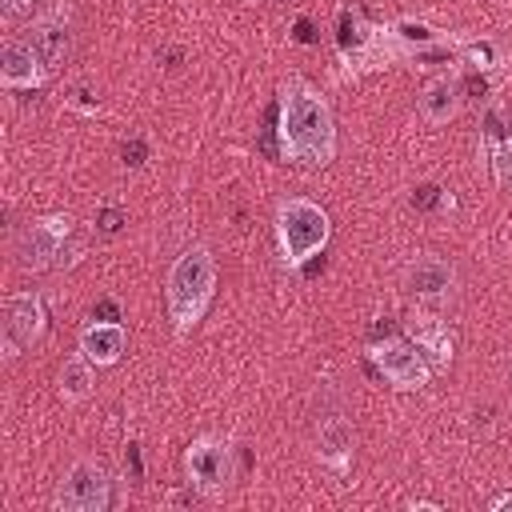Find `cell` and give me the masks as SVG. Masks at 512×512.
I'll return each instance as SVG.
<instances>
[{
  "instance_id": "26",
  "label": "cell",
  "mask_w": 512,
  "mask_h": 512,
  "mask_svg": "<svg viewBox=\"0 0 512 512\" xmlns=\"http://www.w3.org/2000/svg\"><path fill=\"white\" fill-rule=\"evenodd\" d=\"M408 508H412V512H416V508H424V512H444V504H436V500H412Z\"/></svg>"
},
{
  "instance_id": "2",
  "label": "cell",
  "mask_w": 512,
  "mask_h": 512,
  "mask_svg": "<svg viewBox=\"0 0 512 512\" xmlns=\"http://www.w3.org/2000/svg\"><path fill=\"white\" fill-rule=\"evenodd\" d=\"M216 300V260L204 244H188L164 276V308L172 320V332L184 340L204 320V312Z\"/></svg>"
},
{
  "instance_id": "20",
  "label": "cell",
  "mask_w": 512,
  "mask_h": 512,
  "mask_svg": "<svg viewBox=\"0 0 512 512\" xmlns=\"http://www.w3.org/2000/svg\"><path fill=\"white\" fill-rule=\"evenodd\" d=\"M412 204H416V208H436V204H440V208H452V196L440 192L436 184H420V188L412 192Z\"/></svg>"
},
{
  "instance_id": "19",
  "label": "cell",
  "mask_w": 512,
  "mask_h": 512,
  "mask_svg": "<svg viewBox=\"0 0 512 512\" xmlns=\"http://www.w3.org/2000/svg\"><path fill=\"white\" fill-rule=\"evenodd\" d=\"M124 220H128V212H124L120 204H112V200H104L100 212H96V228H100L104 236H116V232L124 228Z\"/></svg>"
},
{
  "instance_id": "5",
  "label": "cell",
  "mask_w": 512,
  "mask_h": 512,
  "mask_svg": "<svg viewBox=\"0 0 512 512\" xmlns=\"http://www.w3.org/2000/svg\"><path fill=\"white\" fill-rule=\"evenodd\" d=\"M336 44H340V64L348 72H372V68H388L404 60L392 36V24H372L360 8H340Z\"/></svg>"
},
{
  "instance_id": "18",
  "label": "cell",
  "mask_w": 512,
  "mask_h": 512,
  "mask_svg": "<svg viewBox=\"0 0 512 512\" xmlns=\"http://www.w3.org/2000/svg\"><path fill=\"white\" fill-rule=\"evenodd\" d=\"M92 368H96V364H92L84 352H72V356L60 364V372H56V392H60L64 404H84V400L92 396V388H96Z\"/></svg>"
},
{
  "instance_id": "23",
  "label": "cell",
  "mask_w": 512,
  "mask_h": 512,
  "mask_svg": "<svg viewBox=\"0 0 512 512\" xmlns=\"http://www.w3.org/2000/svg\"><path fill=\"white\" fill-rule=\"evenodd\" d=\"M92 316H96V320H120V304H116V300H100V304L92 308Z\"/></svg>"
},
{
  "instance_id": "1",
  "label": "cell",
  "mask_w": 512,
  "mask_h": 512,
  "mask_svg": "<svg viewBox=\"0 0 512 512\" xmlns=\"http://www.w3.org/2000/svg\"><path fill=\"white\" fill-rule=\"evenodd\" d=\"M276 148L292 168H328L336 160V112L328 96L300 72L280 80L276 92Z\"/></svg>"
},
{
  "instance_id": "21",
  "label": "cell",
  "mask_w": 512,
  "mask_h": 512,
  "mask_svg": "<svg viewBox=\"0 0 512 512\" xmlns=\"http://www.w3.org/2000/svg\"><path fill=\"white\" fill-rule=\"evenodd\" d=\"M120 156H124L128 168H144V160H148V144H144L140 136H132V140L120 144Z\"/></svg>"
},
{
  "instance_id": "25",
  "label": "cell",
  "mask_w": 512,
  "mask_h": 512,
  "mask_svg": "<svg viewBox=\"0 0 512 512\" xmlns=\"http://www.w3.org/2000/svg\"><path fill=\"white\" fill-rule=\"evenodd\" d=\"M32 4H36V0H4V12H8V16H16V12H28Z\"/></svg>"
},
{
  "instance_id": "11",
  "label": "cell",
  "mask_w": 512,
  "mask_h": 512,
  "mask_svg": "<svg viewBox=\"0 0 512 512\" xmlns=\"http://www.w3.org/2000/svg\"><path fill=\"white\" fill-rule=\"evenodd\" d=\"M404 336L432 360V368H452V352H456V340H452V328L444 316L428 312V308H408L404 320H400Z\"/></svg>"
},
{
  "instance_id": "8",
  "label": "cell",
  "mask_w": 512,
  "mask_h": 512,
  "mask_svg": "<svg viewBox=\"0 0 512 512\" xmlns=\"http://www.w3.org/2000/svg\"><path fill=\"white\" fill-rule=\"evenodd\" d=\"M368 360L372 368L396 388V392H420L432 380V360L408 340V336H384L368 344Z\"/></svg>"
},
{
  "instance_id": "16",
  "label": "cell",
  "mask_w": 512,
  "mask_h": 512,
  "mask_svg": "<svg viewBox=\"0 0 512 512\" xmlns=\"http://www.w3.org/2000/svg\"><path fill=\"white\" fill-rule=\"evenodd\" d=\"M480 152L492 164V180L504 184L512 176V128L504 124V112L496 100L484 108V120H480Z\"/></svg>"
},
{
  "instance_id": "9",
  "label": "cell",
  "mask_w": 512,
  "mask_h": 512,
  "mask_svg": "<svg viewBox=\"0 0 512 512\" xmlns=\"http://www.w3.org/2000/svg\"><path fill=\"white\" fill-rule=\"evenodd\" d=\"M44 328H48V312H44L40 292L24 288V292L4 296V360H16V352L36 344Z\"/></svg>"
},
{
  "instance_id": "12",
  "label": "cell",
  "mask_w": 512,
  "mask_h": 512,
  "mask_svg": "<svg viewBox=\"0 0 512 512\" xmlns=\"http://www.w3.org/2000/svg\"><path fill=\"white\" fill-rule=\"evenodd\" d=\"M316 460L336 472V476H348L352 472V460H356V428L348 420V412H324L316 420Z\"/></svg>"
},
{
  "instance_id": "22",
  "label": "cell",
  "mask_w": 512,
  "mask_h": 512,
  "mask_svg": "<svg viewBox=\"0 0 512 512\" xmlns=\"http://www.w3.org/2000/svg\"><path fill=\"white\" fill-rule=\"evenodd\" d=\"M88 96H92L88 88H72L68 104H72V108H80V112H96V100H88Z\"/></svg>"
},
{
  "instance_id": "3",
  "label": "cell",
  "mask_w": 512,
  "mask_h": 512,
  "mask_svg": "<svg viewBox=\"0 0 512 512\" xmlns=\"http://www.w3.org/2000/svg\"><path fill=\"white\" fill-rule=\"evenodd\" d=\"M272 228H276V256L288 272H300L312 256H320L332 236L328 212L308 196H284L276 204Z\"/></svg>"
},
{
  "instance_id": "15",
  "label": "cell",
  "mask_w": 512,
  "mask_h": 512,
  "mask_svg": "<svg viewBox=\"0 0 512 512\" xmlns=\"http://www.w3.org/2000/svg\"><path fill=\"white\" fill-rule=\"evenodd\" d=\"M128 348V328L120 320H88L76 336V352H84L96 368H112Z\"/></svg>"
},
{
  "instance_id": "4",
  "label": "cell",
  "mask_w": 512,
  "mask_h": 512,
  "mask_svg": "<svg viewBox=\"0 0 512 512\" xmlns=\"http://www.w3.org/2000/svg\"><path fill=\"white\" fill-rule=\"evenodd\" d=\"M76 220L68 212H48L28 220L16 240H12V256L24 272H44V268H72L84 260V244L72 236Z\"/></svg>"
},
{
  "instance_id": "24",
  "label": "cell",
  "mask_w": 512,
  "mask_h": 512,
  "mask_svg": "<svg viewBox=\"0 0 512 512\" xmlns=\"http://www.w3.org/2000/svg\"><path fill=\"white\" fill-rule=\"evenodd\" d=\"M504 508H512V492H496L488 500V512H504Z\"/></svg>"
},
{
  "instance_id": "14",
  "label": "cell",
  "mask_w": 512,
  "mask_h": 512,
  "mask_svg": "<svg viewBox=\"0 0 512 512\" xmlns=\"http://www.w3.org/2000/svg\"><path fill=\"white\" fill-rule=\"evenodd\" d=\"M404 288L416 296V300H448L452 288H456V268L436 256V252H416L408 264H404Z\"/></svg>"
},
{
  "instance_id": "13",
  "label": "cell",
  "mask_w": 512,
  "mask_h": 512,
  "mask_svg": "<svg viewBox=\"0 0 512 512\" xmlns=\"http://www.w3.org/2000/svg\"><path fill=\"white\" fill-rule=\"evenodd\" d=\"M48 68L40 60V52L32 48V40L8 36L0 48V84L8 92H24V88H44L48 84Z\"/></svg>"
},
{
  "instance_id": "17",
  "label": "cell",
  "mask_w": 512,
  "mask_h": 512,
  "mask_svg": "<svg viewBox=\"0 0 512 512\" xmlns=\"http://www.w3.org/2000/svg\"><path fill=\"white\" fill-rule=\"evenodd\" d=\"M460 104H464V88H460V80L456 76H432L424 88H420V96H416V108H420V116L428 120V124H448V120H456L460 116Z\"/></svg>"
},
{
  "instance_id": "7",
  "label": "cell",
  "mask_w": 512,
  "mask_h": 512,
  "mask_svg": "<svg viewBox=\"0 0 512 512\" xmlns=\"http://www.w3.org/2000/svg\"><path fill=\"white\" fill-rule=\"evenodd\" d=\"M112 488H116V476L100 460L76 456L64 468V476L56 480L52 508H60V512H108L116 504Z\"/></svg>"
},
{
  "instance_id": "10",
  "label": "cell",
  "mask_w": 512,
  "mask_h": 512,
  "mask_svg": "<svg viewBox=\"0 0 512 512\" xmlns=\"http://www.w3.org/2000/svg\"><path fill=\"white\" fill-rule=\"evenodd\" d=\"M32 48L40 52L44 68L56 72L68 56H72V40H76V16H72V4L56 0L52 8H44L36 20H32Z\"/></svg>"
},
{
  "instance_id": "6",
  "label": "cell",
  "mask_w": 512,
  "mask_h": 512,
  "mask_svg": "<svg viewBox=\"0 0 512 512\" xmlns=\"http://www.w3.org/2000/svg\"><path fill=\"white\" fill-rule=\"evenodd\" d=\"M184 476L204 500H224L236 484V448L228 436L204 432L184 448Z\"/></svg>"
}]
</instances>
